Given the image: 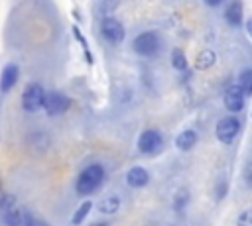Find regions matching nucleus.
Masks as SVG:
<instances>
[{
    "label": "nucleus",
    "instance_id": "obj_5",
    "mask_svg": "<svg viewBox=\"0 0 252 226\" xmlns=\"http://www.w3.org/2000/svg\"><path fill=\"white\" fill-rule=\"evenodd\" d=\"M100 33H102V37H104L108 43H112V45L122 43L124 37H126L124 26H122L116 18H112V16L102 18V22H100Z\"/></svg>",
    "mask_w": 252,
    "mask_h": 226
},
{
    "label": "nucleus",
    "instance_id": "obj_3",
    "mask_svg": "<svg viewBox=\"0 0 252 226\" xmlns=\"http://www.w3.org/2000/svg\"><path fill=\"white\" fill-rule=\"evenodd\" d=\"M45 88L39 85V83H30L26 85L24 92H22V108L26 112H37L43 108V102H45Z\"/></svg>",
    "mask_w": 252,
    "mask_h": 226
},
{
    "label": "nucleus",
    "instance_id": "obj_25",
    "mask_svg": "<svg viewBox=\"0 0 252 226\" xmlns=\"http://www.w3.org/2000/svg\"><path fill=\"white\" fill-rule=\"evenodd\" d=\"M91 226H110L106 220H100V222H94V224H91Z\"/></svg>",
    "mask_w": 252,
    "mask_h": 226
},
{
    "label": "nucleus",
    "instance_id": "obj_19",
    "mask_svg": "<svg viewBox=\"0 0 252 226\" xmlns=\"http://www.w3.org/2000/svg\"><path fill=\"white\" fill-rule=\"evenodd\" d=\"M24 226H49V224L43 218H39V216H35L32 212H26L24 210Z\"/></svg>",
    "mask_w": 252,
    "mask_h": 226
},
{
    "label": "nucleus",
    "instance_id": "obj_24",
    "mask_svg": "<svg viewBox=\"0 0 252 226\" xmlns=\"http://www.w3.org/2000/svg\"><path fill=\"white\" fill-rule=\"evenodd\" d=\"M222 0H205V4H209V6H219Z\"/></svg>",
    "mask_w": 252,
    "mask_h": 226
},
{
    "label": "nucleus",
    "instance_id": "obj_1",
    "mask_svg": "<svg viewBox=\"0 0 252 226\" xmlns=\"http://www.w3.org/2000/svg\"><path fill=\"white\" fill-rule=\"evenodd\" d=\"M102 181H104V167L100 163H91L85 169H81L75 181V191L79 197H89L102 185Z\"/></svg>",
    "mask_w": 252,
    "mask_h": 226
},
{
    "label": "nucleus",
    "instance_id": "obj_16",
    "mask_svg": "<svg viewBox=\"0 0 252 226\" xmlns=\"http://www.w3.org/2000/svg\"><path fill=\"white\" fill-rule=\"evenodd\" d=\"M118 208H120V197H116V195L106 197V198L100 202V206H98V210H100L102 214H114V212H118Z\"/></svg>",
    "mask_w": 252,
    "mask_h": 226
},
{
    "label": "nucleus",
    "instance_id": "obj_20",
    "mask_svg": "<svg viewBox=\"0 0 252 226\" xmlns=\"http://www.w3.org/2000/svg\"><path fill=\"white\" fill-rule=\"evenodd\" d=\"M16 206V197L14 195H0V212H6V210H10V208H14Z\"/></svg>",
    "mask_w": 252,
    "mask_h": 226
},
{
    "label": "nucleus",
    "instance_id": "obj_8",
    "mask_svg": "<svg viewBox=\"0 0 252 226\" xmlns=\"http://www.w3.org/2000/svg\"><path fill=\"white\" fill-rule=\"evenodd\" d=\"M222 102H224V108L230 110V112H240L242 106H244V90L240 85H230L226 90H224V96H222Z\"/></svg>",
    "mask_w": 252,
    "mask_h": 226
},
{
    "label": "nucleus",
    "instance_id": "obj_10",
    "mask_svg": "<svg viewBox=\"0 0 252 226\" xmlns=\"http://www.w3.org/2000/svg\"><path fill=\"white\" fill-rule=\"evenodd\" d=\"M126 183H128V187H132V189H142V187H146V185L150 183V173H148L144 167L134 165V167H130L128 173H126Z\"/></svg>",
    "mask_w": 252,
    "mask_h": 226
},
{
    "label": "nucleus",
    "instance_id": "obj_22",
    "mask_svg": "<svg viewBox=\"0 0 252 226\" xmlns=\"http://www.w3.org/2000/svg\"><path fill=\"white\" fill-rule=\"evenodd\" d=\"M244 179H246V183L252 187V161H248V165H246V169H244Z\"/></svg>",
    "mask_w": 252,
    "mask_h": 226
},
{
    "label": "nucleus",
    "instance_id": "obj_6",
    "mask_svg": "<svg viewBox=\"0 0 252 226\" xmlns=\"http://www.w3.org/2000/svg\"><path fill=\"white\" fill-rule=\"evenodd\" d=\"M161 143H163L161 134H159L158 130L148 128V130H144V132L140 134L136 145H138V151H140V153H144V155H154L156 151L161 149Z\"/></svg>",
    "mask_w": 252,
    "mask_h": 226
},
{
    "label": "nucleus",
    "instance_id": "obj_7",
    "mask_svg": "<svg viewBox=\"0 0 252 226\" xmlns=\"http://www.w3.org/2000/svg\"><path fill=\"white\" fill-rule=\"evenodd\" d=\"M217 138H219V141H222V143H230L236 136H238V132H240V122H238V118H234V116H224V118H220L219 122H217Z\"/></svg>",
    "mask_w": 252,
    "mask_h": 226
},
{
    "label": "nucleus",
    "instance_id": "obj_18",
    "mask_svg": "<svg viewBox=\"0 0 252 226\" xmlns=\"http://www.w3.org/2000/svg\"><path fill=\"white\" fill-rule=\"evenodd\" d=\"M238 85L242 86V90H244L246 94L252 92V69H246V71L240 73V83H238Z\"/></svg>",
    "mask_w": 252,
    "mask_h": 226
},
{
    "label": "nucleus",
    "instance_id": "obj_4",
    "mask_svg": "<svg viewBox=\"0 0 252 226\" xmlns=\"http://www.w3.org/2000/svg\"><path fill=\"white\" fill-rule=\"evenodd\" d=\"M71 104H73V100L61 90H47L45 92L43 110L47 112V116H59V114L67 112L71 108Z\"/></svg>",
    "mask_w": 252,
    "mask_h": 226
},
{
    "label": "nucleus",
    "instance_id": "obj_9",
    "mask_svg": "<svg viewBox=\"0 0 252 226\" xmlns=\"http://www.w3.org/2000/svg\"><path fill=\"white\" fill-rule=\"evenodd\" d=\"M18 79H20V67L16 63H6L0 71V92L2 94L10 92L16 86Z\"/></svg>",
    "mask_w": 252,
    "mask_h": 226
},
{
    "label": "nucleus",
    "instance_id": "obj_15",
    "mask_svg": "<svg viewBox=\"0 0 252 226\" xmlns=\"http://www.w3.org/2000/svg\"><path fill=\"white\" fill-rule=\"evenodd\" d=\"M91 210H93V202H91V200H83V202L77 206V210L73 212V216H71V224H73V226H79V224L89 216Z\"/></svg>",
    "mask_w": 252,
    "mask_h": 226
},
{
    "label": "nucleus",
    "instance_id": "obj_23",
    "mask_svg": "<svg viewBox=\"0 0 252 226\" xmlns=\"http://www.w3.org/2000/svg\"><path fill=\"white\" fill-rule=\"evenodd\" d=\"M246 31L252 35V18H248V22H246Z\"/></svg>",
    "mask_w": 252,
    "mask_h": 226
},
{
    "label": "nucleus",
    "instance_id": "obj_13",
    "mask_svg": "<svg viewBox=\"0 0 252 226\" xmlns=\"http://www.w3.org/2000/svg\"><path fill=\"white\" fill-rule=\"evenodd\" d=\"M215 63H217V53L211 51V49H203V51L197 55V59H195V69L207 71V69H211Z\"/></svg>",
    "mask_w": 252,
    "mask_h": 226
},
{
    "label": "nucleus",
    "instance_id": "obj_12",
    "mask_svg": "<svg viewBox=\"0 0 252 226\" xmlns=\"http://www.w3.org/2000/svg\"><path fill=\"white\" fill-rule=\"evenodd\" d=\"M224 20H226L232 28H238V26L242 24V4H240L238 0H234V2L226 8V12H224Z\"/></svg>",
    "mask_w": 252,
    "mask_h": 226
},
{
    "label": "nucleus",
    "instance_id": "obj_2",
    "mask_svg": "<svg viewBox=\"0 0 252 226\" xmlns=\"http://www.w3.org/2000/svg\"><path fill=\"white\" fill-rule=\"evenodd\" d=\"M159 35L156 31H142L132 41V49L140 57H154L159 51Z\"/></svg>",
    "mask_w": 252,
    "mask_h": 226
},
{
    "label": "nucleus",
    "instance_id": "obj_11",
    "mask_svg": "<svg viewBox=\"0 0 252 226\" xmlns=\"http://www.w3.org/2000/svg\"><path fill=\"white\" fill-rule=\"evenodd\" d=\"M197 143V132L195 130H183L177 138H175V145L181 151H189L193 145Z\"/></svg>",
    "mask_w": 252,
    "mask_h": 226
},
{
    "label": "nucleus",
    "instance_id": "obj_17",
    "mask_svg": "<svg viewBox=\"0 0 252 226\" xmlns=\"http://www.w3.org/2000/svg\"><path fill=\"white\" fill-rule=\"evenodd\" d=\"M171 67H173L175 71H185V69H187L185 53H183L179 47H175V49L171 51Z\"/></svg>",
    "mask_w": 252,
    "mask_h": 226
},
{
    "label": "nucleus",
    "instance_id": "obj_21",
    "mask_svg": "<svg viewBox=\"0 0 252 226\" xmlns=\"http://www.w3.org/2000/svg\"><path fill=\"white\" fill-rule=\"evenodd\" d=\"M236 226H252V210H244L236 218Z\"/></svg>",
    "mask_w": 252,
    "mask_h": 226
},
{
    "label": "nucleus",
    "instance_id": "obj_14",
    "mask_svg": "<svg viewBox=\"0 0 252 226\" xmlns=\"http://www.w3.org/2000/svg\"><path fill=\"white\" fill-rule=\"evenodd\" d=\"M2 222H4V226H24V210L14 206V208L2 212Z\"/></svg>",
    "mask_w": 252,
    "mask_h": 226
}]
</instances>
